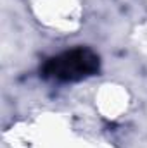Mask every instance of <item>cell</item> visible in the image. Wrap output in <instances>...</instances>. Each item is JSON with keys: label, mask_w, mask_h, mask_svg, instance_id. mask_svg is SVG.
I'll use <instances>...</instances> for the list:
<instances>
[{"label": "cell", "mask_w": 147, "mask_h": 148, "mask_svg": "<svg viewBox=\"0 0 147 148\" xmlns=\"http://www.w3.org/2000/svg\"><path fill=\"white\" fill-rule=\"evenodd\" d=\"M101 71V57L88 47H76L61 52L43 62L40 76L55 83H78Z\"/></svg>", "instance_id": "cell-1"}]
</instances>
